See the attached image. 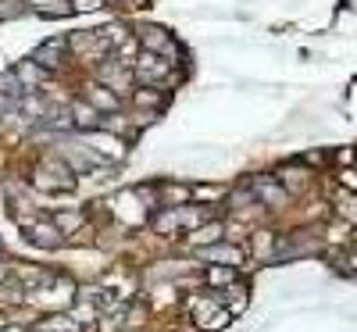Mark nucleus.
Listing matches in <instances>:
<instances>
[{
    "mask_svg": "<svg viewBox=\"0 0 357 332\" xmlns=\"http://www.w3.org/2000/svg\"><path fill=\"white\" fill-rule=\"evenodd\" d=\"M139 43H143V50H146V54H157V57H164V61H172V57H175V43H172V36H168L161 26H146V29H139Z\"/></svg>",
    "mask_w": 357,
    "mask_h": 332,
    "instance_id": "1",
    "label": "nucleus"
},
{
    "mask_svg": "<svg viewBox=\"0 0 357 332\" xmlns=\"http://www.w3.org/2000/svg\"><path fill=\"white\" fill-rule=\"evenodd\" d=\"M32 182L36 186H57V190H72V172H68V164H44V168H36V175H32Z\"/></svg>",
    "mask_w": 357,
    "mask_h": 332,
    "instance_id": "2",
    "label": "nucleus"
},
{
    "mask_svg": "<svg viewBox=\"0 0 357 332\" xmlns=\"http://www.w3.org/2000/svg\"><path fill=\"white\" fill-rule=\"evenodd\" d=\"M61 50H65V43H61V39H50V43H44L32 54V61L39 68H57L61 65Z\"/></svg>",
    "mask_w": 357,
    "mask_h": 332,
    "instance_id": "3",
    "label": "nucleus"
},
{
    "mask_svg": "<svg viewBox=\"0 0 357 332\" xmlns=\"http://www.w3.org/2000/svg\"><path fill=\"white\" fill-rule=\"evenodd\" d=\"M29 236H32V243H39V246H57V243H61L57 222H36L32 229H29Z\"/></svg>",
    "mask_w": 357,
    "mask_h": 332,
    "instance_id": "4",
    "label": "nucleus"
},
{
    "mask_svg": "<svg viewBox=\"0 0 357 332\" xmlns=\"http://www.w3.org/2000/svg\"><path fill=\"white\" fill-rule=\"evenodd\" d=\"M100 75H104V86H125V82H129V68L122 65V61H104V68H100Z\"/></svg>",
    "mask_w": 357,
    "mask_h": 332,
    "instance_id": "5",
    "label": "nucleus"
},
{
    "mask_svg": "<svg viewBox=\"0 0 357 332\" xmlns=\"http://www.w3.org/2000/svg\"><path fill=\"white\" fill-rule=\"evenodd\" d=\"M200 257H207L211 264H240L243 261L233 243H229V246H207V251H200Z\"/></svg>",
    "mask_w": 357,
    "mask_h": 332,
    "instance_id": "6",
    "label": "nucleus"
},
{
    "mask_svg": "<svg viewBox=\"0 0 357 332\" xmlns=\"http://www.w3.org/2000/svg\"><path fill=\"white\" fill-rule=\"evenodd\" d=\"M279 179H282V190H286V193H297V190H304V186H307V168H300V164H289V168L279 172Z\"/></svg>",
    "mask_w": 357,
    "mask_h": 332,
    "instance_id": "7",
    "label": "nucleus"
},
{
    "mask_svg": "<svg viewBox=\"0 0 357 332\" xmlns=\"http://www.w3.org/2000/svg\"><path fill=\"white\" fill-rule=\"evenodd\" d=\"M254 186H258V193H261V200H264V204H271V207H279V204H282V200L289 197V193L282 190V186H279L276 179H258Z\"/></svg>",
    "mask_w": 357,
    "mask_h": 332,
    "instance_id": "8",
    "label": "nucleus"
},
{
    "mask_svg": "<svg viewBox=\"0 0 357 332\" xmlns=\"http://www.w3.org/2000/svg\"><path fill=\"white\" fill-rule=\"evenodd\" d=\"M72 121L79 129H97L100 126V111L93 108V104H75L72 108Z\"/></svg>",
    "mask_w": 357,
    "mask_h": 332,
    "instance_id": "9",
    "label": "nucleus"
},
{
    "mask_svg": "<svg viewBox=\"0 0 357 332\" xmlns=\"http://www.w3.org/2000/svg\"><path fill=\"white\" fill-rule=\"evenodd\" d=\"M29 8H36L39 14H68L72 11V0H26Z\"/></svg>",
    "mask_w": 357,
    "mask_h": 332,
    "instance_id": "10",
    "label": "nucleus"
},
{
    "mask_svg": "<svg viewBox=\"0 0 357 332\" xmlns=\"http://www.w3.org/2000/svg\"><path fill=\"white\" fill-rule=\"evenodd\" d=\"M207 279H211V286H233L236 272H233V268H222V264H211V268H207Z\"/></svg>",
    "mask_w": 357,
    "mask_h": 332,
    "instance_id": "11",
    "label": "nucleus"
},
{
    "mask_svg": "<svg viewBox=\"0 0 357 332\" xmlns=\"http://www.w3.org/2000/svg\"><path fill=\"white\" fill-rule=\"evenodd\" d=\"M22 90H26V82H18V75H15V72H4V75H0V93L18 97Z\"/></svg>",
    "mask_w": 357,
    "mask_h": 332,
    "instance_id": "12",
    "label": "nucleus"
},
{
    "mask_svg": "<svg viewBox=\"0 0 357 332\" xmlns=\"http://www.w3.org/2000/svg\"><path fill=\"white\" fill-rule=\"evenodd\" d=\"M136 104L143 108V104H161V93H154V90H136Z\"/></svg>",
    "mask_w": 357,
    "mask_h": 332,
    "instance_id": "13",
    "label": "nucleus"
},
{
    "mask_svg": "<svg viewBox=\"0 0 357 332\" xmlns=\"http://www.w3.org/2000/svg\"><path fill=\"white\" fill-rule=\"evenodd\" d=\"M104 8V0H72V11H97Z\"/></svg>",
    "mask_w": 357,
    "mask_h": 332,
    "instance_id": "14",
    "label": "nucleus"
},
{
    "mask_svg": "<svg viewBox=\"0 0 357 332\" xmlns=\"http://www.w3.org/2000/svg\"><path fill=\"white\" fill-rule=\"evenodd\" d=\"M18 108V97H8V93H0V118L4 115H11Z\"/></svg>",
    "mask_w": 357,
    "mask_h": 332,
    "instance_id": "15",
    "label": "nucleus"
},
{
    "mask_svg": "<svg viewBox=\"0 0 357 332\" xmlns=\"http://www.w3.org/2000/svg\"><path fill=\"white\" fill-rule=\"evenodd\" d=\"M57 225H61L65 233H72L75 225H79V215H57Z\"/></svg>",
    "mask_w": 357,
    "mask_h": 332,
    "instance_id": "16",
    "label": "nucleus"
},
{
    "mask_svg": "<svg viewBox=\"0 0 357 332\" xmlns=\"http://www.w3.org/2000/svg\"><path fill=\"white\" fill-rule=\"evenodd\" d=\"M93 100H97V104H104V108H115V104H118L111 93H104V90H93Z\"/></svg>",
    "mask_w": 357,
    "mask_h": 332,
    "instance_id": "17",
    "label": "nucleus"
}]
</instances>
